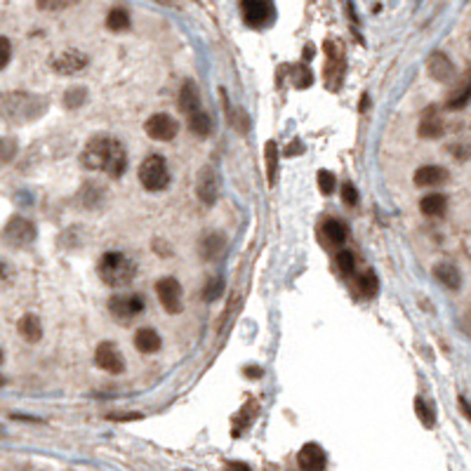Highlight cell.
<instances>
[{"label":"cell","mask_w":471,"mask_h":471,"mask_svg":"<svg viewBox=\"0 0 471 471\" xmlns=\"http://www.w3.org/2000/svg\"><path fill=\"white\" fill-rule=\"evenodd\" d=\"M469 102H471V80L462 83V85H459L450 97H448V109H452V111L464 109Z\"/></svg>","instance_id":"cell-26"},{"label":"cell","mask_w":471,"mask_h":471,"mask_svg":"<svg viewBox=\"0 0 471 471\" xmlns=\"http://www.w3.org/2000/svg\"><path fill=\"white\" fill-rule=\"evenodd\" d=\"M36 224H33L31 219L26 217H12L5 224V231H3V241L8 243V245L12 248H24V245H31L33 241H36Z\"/></svg>","instance_id":"cell-4"},{"label":"cell","mask_w":471,"mask_h":471,"mask_svg":"<svg viewBox=\"0 0 471 471\" xmlns=\"http://www.w3.org/2000/svg\"><path fill=\"white\" fill-rule=\"evenodd\" d=\"M426 71L434 80L439 83H450L455 78V64L450 62L446 52H431L429 62H426Z\"/></svg>","instance_id":"cell-12"},{"label":"cell","mask_w":471,"mask_h":471,"mask_svg":"<svg viewBox=\"0 0 471 471\" xmlns=\"http://www.w3.org/2000/svg\"><path fill=\"white\" fill-rule=\"evenodd\" d=\"M85 99H87V90L85 87H80V85H76V87H69V90L64 92V107L66 109H80L83 104H85Z\"/></svg>","instance_id":"cell-28"},{"label":"cell","mask_w":471,"mask_h":471,"mask_svg":"<svg viewBox=\"0 0 471 471\" xmlns=\"http://www.w3.org/2000/svg\"><path fill=\"white\" fill-rule=\"evenodd\" d=\"M0 386H5V377L3 375H0Z\"/></svg>","instance_id":"cell-43"},{"label":"cell","mask_w":471,"mask_h":471,"mask_svg":"<svg viewBox=\"0 0 471 471\" xmlns=\"http://www.w3.org/2000/svg\"><path fill=\"white\" fill-rule=\"evenodd\" d=\"M323 236H325V241H328L330 245L340 248V245H344V243H347L349 229H347L344 221H340V219H328V221L323 224Z\"/></svg>","instance_id":"cell-20"},{"label":"cell","mask_w":471,"mask_h":471,"mask_svg":"<svg viewBox=\"0 0 471 471\" xmlns=\"http://www.w3.org/2000/svg\"><path fill=\"white\" fill-rule=\"evenodd\" d=\"M137 274V264L123 252H107L99 262V278L109 287L130 285Z\"/></svg>","instance_id":"cell-2"},{"label":"cell","mask_w":471,"mask_h":471,"mask_svg":"<svg viewBox=\"0 0 471 471\" xmlns=\"http://www.w3.org/2000/svg\"><path fill=\"white\" fill-rule=\"evenodd\" d=\"M417 132H419V137H424V140H436V137L443 135V118L439 116V109L429 107L424 111Z\"/></svg>","instance_id":"cell-15"},{"label":"cell","mask_w":471,"mask_h":471,"mask_svg":"<svg viewBox=\"0 0 471 471\" xmlns=\"http://www.w3.org/2000/svg\"><path fill=\"white\" fill-rule=\"evenodd\" d=\"M459 408H462V413L467 415V419H471V406L467 403V398L464 396H459Z\"/></svg>","instance_id":"cell-39"},{"label":"cell","mask_w":471,"mask_h":471,"mask_svg":"<svg viewBox=\"0 0 471 471\" xmlns=\"http://www.w3.org/2000/svg\"><path fill=\"white\" fill-rule=\"evenodd\" d=\"M140 182L146 191H163L170 184V170L163 156H149L140 165Z\"/></svg>","instance_id":"cell-3"},{"label":"cell","mask_w":471,"mask_h":471,"mask_svg":"<svg viewBox=\"0 0 471 471\" xmlns=\"http://www.w3.org/2000/svg\"><path fill=\"white\" fill-rule=\"evenodd\" d=\"M85 66H87V57L83 52H78V50H66V52L57 54L52 59V69L62 76H74L85 69Z\"/></svg>","instance_id":"cell-11"},{"label":"cell","mask_w":471,"mask_h":471,"mask_svg":"<svg viewBox=\"0 0 471 471\" xmlns=\"http://www.w3.org/2000/svg\"><path fill=\"white\" fill-rule=\"evenodd\" d=\"M264 153H267V179L269 186H274L276 179H278V149H276V142H269L264 146Z\"/></svg>","instance_id":"cell-25"},{"label":"cell","mask_w":471,"mask_h":471,"mask_svg":"<svg viewBox=\"0 0 471 471\" xmlns=\"http://www.w3.org/2000/svg\"><path fill=\"white\" fill-rule=\"evenodd\" d=\"M241 10H243V19H245L248 24H252V26L267 24V19L271 14L269 0H243Z\"/></svg>","instance_id":"cell-14"},{"label":"cell","mask_w":471,"mask_h":471,"mask_svg":"<svg viewBox=\"0 0 471 471\" xmlns=\"http://www.w3.org/2000/svg\"><path fill=\"white\" fill-rule=\"evenodd\" d=\"M335 267L344 278H349V276H353V271H356V259H353V254L349 250H342V252H337V257H335Z\"/></svg>","instance_id":"cell-29"},{"label":"cell","mask_w":471,"mask_h":471,"mask_svg":"<svg viewBox=\"0 0 471 471\" xmlns=\"http://www.w3.org/2000/svg\"><path fill=\"white\" fill-rule=\"evenodd\" d=\"M94 363L97 368L107 370L111 375H120L125 370V361H123V353L118 351V347L113 342H102L94 351Z\"/></svg>","instance_id":"cell-7"},{"label":"cell","mask_w":471,"mask_h":471,"mask_svg":"<svg viewBox=\"0 0 471 471\" xmlns=\"http://www.w3.org/2000/svg\"><path fill=\"white\" fill-rule=\"evenodd\" d=\"M419 210L426 215V217H443L448 210V201L443 193H429V196L422 198L419 203Z\"/></svg>","instance_id":"cell-21"},{"label":"cell","mask_w":471,"mask_h":471,"mask_svg":"<svg viewBox=\"0 0 471 471\" xmlns=\"http://www.w3.org/2000/svg\"><path fill=\"white\" fill-rule=\"evenodd\" d=\"M135 347L140 349L142 353H156L160 349V337L156 330L151 328H142L135 332Z\"/></svg>","instance_id":"cell-22"},{"label":"cell","mask_w":471,"mask_h":471,"mask_svg":"<svg viewBox=\"0 0 471 471\" xmlns=\"http://www.w3.org/2000/svg\"><path fill=\"white\" fill-rule=\"evenodd\" d=\"M245 373H248V375H262V370H257V368H245Z\"/></svg>","instance_id":"cell-40"},{"label":"cell","mask_w":471,"mask_h":471,"mask_svg":"<svg viewBox=\"0 0 471 471\" xmlns=\"http://www.w3.org/2000/svg\"><path fill=\"white\" fill-rule=\"evenodd\" d=\"M109 309L116 318L127 320V318H132V316L144 311V297L142 295H118L109 302Z\"/></svg>","instance_id":"cell-10"},{"label":"cell","mask_w":471,"mask_h":471,"mask_svg":"<svg viewBox=\"0 0 471 471\" xmlns=\"http://www.w3.org/2000/svg\"><path fill=\"white\" fill-rule=\"evenodd\" d=\"M69 5V0H38V8L47 10V12H57V10H64Z\"/></svg>","instance_id":"cell-37"},{"label":"cell","mask_w":471,"mask_h":471,"mask_svg":"<svg viewBox=\"0 0 471 471\" xmlns=\"http://www.w3.org/2000/svg\"><path fill=\"white\" fill-rule=\"evenodd\" d=\"M297 462H299V467L307 471H320V469H325V464H328V457H325V450L318 446V443H307V446L299 450Z\"/></svg>","instance_id":"cell-13"},{"label":"cell","mask_w":471,"mask_h":471,"mask_svg":"<svg viewBox=\"0 0 471 471\" xmlns=\"http://www.w3.org/2000/svg\"><path fill=\"white\" fill-rule=\"evenodd\" d=\"M196 196L201 198L205 205L217 203L219 177H217V173H215V168H210V165L201 168V173H198V177H196Z\"/></svg>","instance_id":"cell-9"},{"label":"cell","mask_w":471,"mask_h":471,"mask_svg":"<svg viewBox=\"0 0 471 471\" xmlns=\"http://www.w3.org/2000/svg\"><path fill=\"white\" fill-rule=\"evenodd\" d=\"M221 292H224V278L217 276V278L208 281V285H205V290H203V299L205 302H217L221 297Z\"/></svg>","instance_id":"cell-31"},{"label":"cell","mask_w":471,"mask_h":471,"mask_svg":"<svg viewBox=\"0 0 471 471\" xmlns=\"http://www.w3.org/2000/svg\"><path fill=\"white\" fill-rule=\"evenodd\" d=\"M83 165L87 170H104L109 177L118 179L127 170V153L118 140H111L107 135H97L83 149Z\"/></svg>","instance_id":"cell-1"},{"label":"cell","mask_w":471,"mask_h":471,"mask_svg":"<svg viewBox=\"0 0 471 471\" xmlns=\"http://www.w3.org/2000/svg\"><path fill=\"white\" fill-rule=\"evenodd\" d=\"M415 413H417V417L422 419V424L426 426V429H431V426L436 424L434 410H431V406H426L424 398H417V401H415Z\"/></svg>","instance_id":"cell-33"},{"label":"cell","mask_w":471,"mask_h":471,"mask_svg":"<svg viewBox=\"0 0 471 471\" xmlns=\"http://www.w3.org/2000/svg\"><path fill=\"white\" fill-rule=\"evenodd\" d=\"M5 276V264H0V278Z\"/></svg>","instance_id":"cell-42"},{"label":"cell","mask_w":471,"mask_h":471,"mask_svg":"<svg viewBox=\"0 0 471 471\" xmlns=\"http://www.w3.org/2000/svg\"><path fill=\"white\" fill-rule=\"evenodd\" d=\"M144 130H146V135L151 137V140L156 142H170L175 140L177 135V120L173 118V116L168 113H153L151 118L144 123Z\"/></svg>","instance_id":"cell-8"},{"label":"cell","mask_w":471,"mask_h":471,"mask_svg":"<svg viewBox=\"0 0 471 471\" xmlns=\"http://www.w3.org/2000/svg\"><path fill=\"white\" fill-rule=\"evenodd\" d=\"M188 130H191L196 137L205 140V137L210 135V130H212V120H210V116L205 113V111L198 109L196 113L188 116Z\"/></svg>","instance_id":"cell-24"},{"label":"cell","mask_w":471,"mask_h":471,"mask_svg":"<svg viewBox=\"0 0 471 471\" xmlns=\"http://www.w3.org/2000/svg\"><path fill=\"white\" fill-rule=\"evenodd\" d=\"M3 358H5V356H3V351H0V363H3Z\"/></svg>","instance_id":"cell-44"},{"label":"cell","mask_w":471,"mask_h":471,"mask_svg":"<svg viewBox=\"0 0 471 471\" xmlns=\"http://www.w3.org/2000/svg\"><path fill=\"white\" fill-rule=\"evenodd\" d=\"M43 109H45V104H41V107H38V99L33 97V94H10L8 102H5V113H8V118L14 120V123L26 120L24 116L36 118Z\"/></svg>","instance_id":"cell-5"},{"label":"cell","mask_w":471,"mask_h":471,"mask_svg":"<svg viewBox=\"0 0 471 471\" xmlns=\"http://www.w3.org/2000/svg\"><path fill=\"white\" fill-rule=\"evenodd\" d=\"M201 109V94H198V87L193 80H186L179 90V111L186 116L196 113Z\"/></svg>","instance_id":"cell-17"},{"label":"cell","mask_w":471,"mask_h":471,"mask_svg":"<svg viewBox=\"0 0 471 471\" xmlns=\"http://www.w3.org/2000/svg\"><path fill=\"white\" fill-rule=\"evenodd\" d=\"M107 26L111 31H127L130 29V14L123 8H113L107 14Z\"/></svg>","instance_id":"cell-27"},{"label":"cell","mask_w":471,"mask_h":471,"mask_svg":"<svg viewBox=\"0 0 471 471\" xmlns=\"http://www.w3.org/2000/svg\"><path fill=\"white\" fill-rule=\"evenodd\" d=\"M17 149L19 144L14 137H0V163H10L17 156Z\"/></svg>","instance_id":"cell-32"},{"label":"cell","mask_w":471,"mask_h":471,"mask_svg":"<svg viewBox=\"0 0 471 471\" xmlns=\"http://www.w3.org/2000/svg\"><path fill=\"white\" fill-rule=\"evenodd\" d=\"M111 419H120V422H125V419H142L140 413H130V415H109Z\"/></svg>","instance_id":"cell-38"},{"label":"cell","mask_w":471,"mask_h":471,"mask_svg":"<svg viewBox=\"0 0 471 471\" xmlns=\"http://www.w3.org/2000/svg\"><path fill=\"white\" fill-rule=\"evenodd\" d=\"M229 467H234V469H248V464H238V462H229Z\"/></svg>","instance_id":"cell-41"},{"label":"cell","mask_w":471,"mask_h":471,"mask_svg":"<svg viewBox=\"0 0 471 471\" xmlns=\"http://www.w3.org/2000/svg\"><path fill=\"white\" fill-rule=\"evenodd\" d=\"M377 290H380V281H377V276L373 271H365V274L358 278V292H361L363 297H375Z\"/></svg>","instance_id":"cell-30"},{"label":"cell","mask_w":471,"mask_h":471,"mask_svg":"<svg viewBox=\"0 0 471 471\" xmlns=\"http://www.w3.org/2000/svg\"><path fill=\"white\" fill-rule=\"evenodd\" d=\"M413 179H415V184L422 188L441 186L448 182V170L441 168V165H424V168H419L417 173H415Z\"/></svg>","instance_id":"cell-16"},{"label":"cell","mask_w":471,"mask_h":471,"mask_svg":"<svg viewBox=\"0 0 471 471\" xmlns=\"http://www.w3.org/2000/svg\"><path fill=\"white\" fill-rule=\"evenodd\" d=\"M335 175L328 173V170H320L318 173V186H320V191L325 193V196H330L332 191H335Z\"/></svg>","instance_id":"cell-34"},{"label":"cell","mask_w":471,"mask_h":471,"mask_svg":"<svg viewBox=\"0 0 471 471\" xmlns=\"http://www.w3.org/2000/svg\"><path fill=\"white\" fill-rule=\"evenodd\" d=\"M17 330H19V335L24 337L29 344H36V342H41L43 337V325H41V318L33 314H26L19 318V323H17Z\"/></svg>","instance_id":"cell-18"},{"label":"cell","mask_w":471,"mask_h":471,"mask_svg":"<svg viewBox=\"0 0 471 471\" xmlns=\"http://www.w3.org/2000/svg\"><path fill=\"white\" fill-rule=\"evenodd\" d=\"M224 248H226V238H224V234H219V231H212V234H208L201 241V254L208 259V262L219 259L221 254H224Z\"/></svg>","instance_id":"cell-19"},{"label":"cell","mask_w":471,"mask_h":471,"mask_svg":"<svg viewBox=\"0 0 471 471\" xmlns=\"http://www.w3.org/2000/svg\"><path fill=\"white\" fill-rule=\"evenodd\" d=\"M10 57H12V43L5 36H0V71L10 64Z\"/></svg>","instance_id":"cell-35"},{"label":"cell","mask_w":471,"mask_h":471,"mask_svg":"<svg viewBox=\"0 0 471 471\" xmlns=\"http://www.w3.org/2000/svg\"><path fill=\"white\" fill-rule=\"evenodd\" d=\"M342 201H344V205H356L358 203V191L351 182H347V184L342 186Z\"/></svg>","instance_id":"cell-36"},{"label":"cell","mask_w":471,"mask_h":471,"mask_svg":"<svg viewBox=\"0 0 471 471\" xmlns=\"http://www.w3.org/2000/svg\"><path fill=\"white\" fill-rule=\"evenodd\" d=\"M434 276L448 290H459V285H462V276H459L457 267H452V264H439L434 269Z\"/></svg>","instance_id":"cell-23"},{"label":"cell","mask_w":471,"mask_h":471,"mask_svg":"<svg viewBox=\"0 0 471 471\" xmlns=\"http://www.w3.org/2000/svg\"><path fill=\"white\" fill-rule=\"evenodd\" d=\"M156 295L158 302L168 314H179L182 311V285L173 276H165L156 283Z\"/></svg>","instance_id":"cell-6"}]
</instances>
